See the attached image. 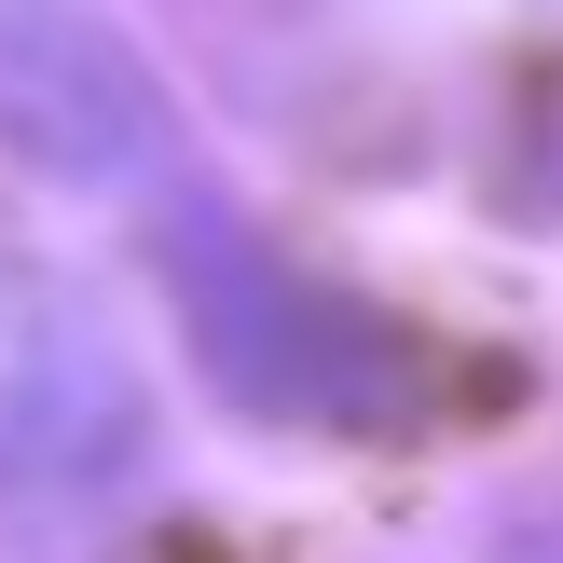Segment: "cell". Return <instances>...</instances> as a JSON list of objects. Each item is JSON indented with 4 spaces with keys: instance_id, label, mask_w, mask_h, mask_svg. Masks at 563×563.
<instances>
[{
    "instance_id": "cell-1",
    "label": "cell",
    "mask_w": 563,
    "mask_h": 563,
    "mask_svg": "<svg viewBox=\"0 0 563 563\" xmlns=\"http://www.w3.org/2000/svg\"><path fill=\"white\" fill-rule=\"evenodd\" d=\"M0 124H14L55 179H110V165L152 137V97H137V69L82 14H55V0H0Z\"/></svg>"
}]
</instances>
